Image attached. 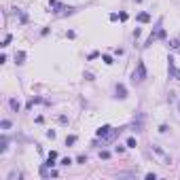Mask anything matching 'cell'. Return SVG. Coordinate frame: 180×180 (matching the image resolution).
I'll list each match as a JSON object with an SVG mask.
<instances>
[{
	"label": "cell",
	"instance_id": "6da1fadb",
	"mask_svg": "<svg viewBox=\"0 0 180 180\" xmlns=\"http://www.w3.org/2000/svg\"><path fill=\"white\" fill-rule=\"evenodd\" d=\"M144 79H146V66H144V61H140L138 68H136L133 74H132V81H133V83H142Z\"/></svg>",
	"mask_w": 180,
	"mask_h": 180
},
{
	"label": "cell",
	"instance_id": "7a4b0ae2",
	"mask_svg": "<svg viewBox=\"0 0 180 180\" xmlns=\"http://www.w3.org/2000/svg\"><path fill=\"white\" fill-rule=\"evenodd\" d=\"M97 138H104V140H110V136H112V127H110V125H102V127H100V129H97Z\"/></svg>",
	"mask_w": 180,
	"mask_h": 180
},
{
	"label": "cell",
	"instance_id": "3957f363",
	"mask_svg": "<svg viewBox=\"0 0 180 180\" xmlns=\"http://www.w3.org/2000/svg\"><path fill=\"white\" fill-rule=\"evenodd\" d=\"M115 91H117V97H121V100H125V97H127V89H125L123 85H117V87H115Z\"/></svg>",
	"mask_w": 180,
	"mask_h": 180
},
{
	"label": "cell",
	"instance_id": "277c9868",
	"mask_svg": "<svg viewBox=\"0 0 180 180\" xmlns=\"http://www.w3.org/2000/svg\"><path fill=\"white\" fill-rule=\"evenodd\" d=\"M55 159H57V153H55V151H51V153H49V159H47V163H45V165H47V168H53V165H55Z\"/></svg>",
	"mask_w": 180,
	"mask_h": 180
},
{
	"label": "cell",
	"instance_id": "5b68a950",
	"mask_svg": "<svg viewBox=\"0 0 180 180\" xmlns=\"http://www.w3.org/2000/svg\"><path fill=\"white\" fill-rule=\"evenodd\" d=\"M138 21H140V24H148V21H151V15H148V13H140V15H138Z\"/></svg>",
	"mask_w": 180,
	"mask_h": 180
},
{
	"label": "cell",
	"instance_id": "8992f818",
	"mask_svg": "<svg viewBox=\"0 0 180 180\" xmlns=\"http://www.w3.org/2000/svg\"><path fill=\"white\" fill-rule=\"evenodd\" d=\"M74 142H76V136H68L66 138V146H72Z\"/></svg>",
	"mask_w": 180,
	"mask_h": 180
},
{
	"label": "cell",
	"instance_id": "52a82bcc",
	"mask_svg": "<svg viewBox=\"0 0 180 180\" xmlns=\"http://www.w3.org/2000/svg\"><path fill=\"white\" fill-rule=\"evenodd\" d=\"M11 40H13V36L7 34V36H4V40H2V47H9V43H11Z\"/></svg>",
	"mask_w": 180,
	"mask_h": 180
},
{
	"label": "cell",
	"instance_id": "ba28073f",
	"mask_svg": "<svg viewBox=\"0 0 180 180\" xmlns=\"http://www.w3.org/2000/svg\"><path fill=\"white\" fill-rule=\"evenodd\" d=\"M9 104H11V108H13V110H19V102H17V100H11Z\"/></svg>",
	"mask_w": 180,
	"mask_h": 180
},
{
	"label": "cell",
	"instance_id": "9c48e42d",
	"mask_svg": "<svg viewBox=\"0 0 180 180\" xmlns=\"http://www.w3.org/2000/svg\"><path fill=\"white\" fill-rule=\"evenodd\" d=\"M127 146H129V148H136V146H138V144H136V138H129V140H127Z\"/></svg>",
	"mask_w": 180,
	"mask_h": 180
},
{
	"label": "cell",
	"instance_id": "30bf717a",
	"mask_svg": "<svg viewBox=\"0 0 180 180\" xmlns=\"http://www.w3.org/2000/svg\"><path fill=\"white\" fill-rule=\"evenodd\" d=\"M24 57H25V53H17V55H15V60H19L17 64H24Z\"/></svg>",
	"mask_w": 180,
	"mask_h": 180
},
{
	"label": "cell",
	"instance_id": "8fae6325",
	"mask_svg": "<svg viewBox=\"0 0 180 180\" xmlns=\"http://www.w3.org/2000/svg\"><path fill=\"white\" fill-rule=\"evenodd\" d=\"M70 163H72L70 157H64V159H61V165H70Z\"/></svg>",
	"mask_w": 180,
	"mask_h": 180
},
{
	"label": "cell",
	"instance_id": "7c38bea8",
	"mask_svg": "<svg viewBox=\"0 0 180 180\" xmlns=\"http://www.w3.org/2000/svg\"><path fill=\"white\" fill-rule=\"evenodd\" d=\"M102 60H104V64H108V66H110V64H112V57H110V55H104V57H102Z\"/></svg>",
	"mask_w": 180,
	"mask_h": 180
},
{
	"label": "cell",
	"instance_id": "4fadbf2b",
	"mask_svg": "<svg viewBox=\"0 0 180 180\" xmlns=\"http://www.w3.org/2000/svg\"><path fill=\"white\" fill-rule=\"evenodd\" d=\"M9 127H11V121L4 119V121H2V129H9Z\"/></svg>",
	"mask_w": 180,
	"mask_h": 180
},
{
	"label": "cell",
	"instance_id": "5bb4252c",
	"mask_svg": "<svg viewBox=\"0 0 180 180\" xmlns=\"http://www.w3.org/2000/svg\"><path fill=\"white\" fill-rule=\"evenodd\" d=\"M108 157H110L108 151H102V153H100V159H108Z\"/></svg>",
	"mask_w": 180,
	"mask_h": 180
},
{
	"label": "cell",
	"instance_id": "9a60e30c",
	"mask_svg": "<svg viewBox=\"0 0 180 180\" xmlns=\"http://www.w3.org/2000/svg\"><path fill=\"white\" fill-rule=\"evenodd\" d=\"M178 110H180V102H178Z\"/></svg>",
	"mask_w": 180,
	"mask_h": 180
},
{
	"label": "cell",
	"instance_id": "2e32d148",
	"mask_svg": "<svg viewBox=\"0 0 180 180\" xmlns=\"http://www.w3.org/2000/svg\"><path fill=\"white\" fill-rule=\"evenodd\" d=\"M136 2H140V0H136Z\"/></svg>",
	"mask_w": 180,
	"mask_h": 180
}]
</instances>
